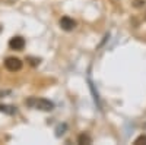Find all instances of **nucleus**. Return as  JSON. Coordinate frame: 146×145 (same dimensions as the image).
<instances>
[{"mask_svg": "<svg viewBox=\"0 0 146 145\" xmlns=\"http://www.w3.org/2000/svg\"><path fill=\"white\" fill-rule=\"evenodd\" d=\"M25 103L31 108H36V110H41V112H51L54 108L53 101L47 100V98H40V97H29Z\"/></svg>", "mask_w": 146, "mask_h": 145, "instance_id": "1", "label": "nucleus"}, {"mask_svg": "<svg viewBox=\"0 0 146 145\" xmlns=\"http://www.w3.org/2000/svg\"><path fill=\"white\" fill-rule=\"evenodd\" d=\"M5 67L9 72H18L22 69V60L18 57H7L5 60Z\"/></svg>", "mask_w": 146, "mask_h": 145, "instance_id": "2", "label": "nucleus"}, {"mask_svg": "<svg viewBox=\"0 0 146 145\" xmlns=\"http://www.w3.org/2000/svg\"><path fill=\"white\" fill-rule=\"evenodd\" d=\"M9 47L12 48V50H16V51L23 50V47H25V38L19 37V35H16V37H12V38L9 40Z\"/></svg>", "mask_w": 146, "mask_h": 145, "instance_id": "3", "label": "nucleus"}, {"mask_svg": "<svg viewBox=\"0 0 146 145\" xmlns=\"http://www.w3.org/2000/svg\"><path fill=\"white\" fill-rule=\"evenodd\" d=\"M60 27H62V29H64V31H73L76 28V21L69 18V16H63L62 19H60Z\"/></svg>", "mask_w": 146, "mask_h": 145, "instance_id": "4", "label": "nucleus"}, {"mask_svg": "<svg viewBox=\"0 0 146 145\" xmlns=\"http://www.w3.org/2000/svg\"><path fill=\"white\" fill-rule=\"evenodd\" d=\"M0 112H2V113H6V114H9V116H12V114L16 113V107L9 106V104H0Z\"/></svg>", "mask_w": 146, "mask_h": 145, "instance_id": "5", "label": "nucleus"}, {"mask_svg": "<svg viewBox=\"0 0 146 145\" xmlns=\"http://www.w3.org/2000/svg\"><path fill=\"white\" fill-rule=\"evenodd\" d=\"M78 144H92V138L86 134H80L78 136Z\"/></svg>", "mask_w": 146, "mask_h": 145, "instance_id": "6", "label": "nucleus"}, {"mask_svg": "<svg viewBox=\"0 0 146 145\" xmlns=\"http://www.w3.org/2000/svg\"><path fill=\"white\" fill-rule=\"evenodd\" d=\"M135 145H139V144H146V135H140L135 139V142H133Z\"/></svg>", "mask_w": 146, "mask_h": 145, "instance_id": "7", "label": "nucleus"}, {"mask_svg": "<svg viewBox=\"0 0 146 145\" xmlns=\"http://www.w3.org/2000/svg\"><path fill=\"white\" fill-rule=\"evenodd\" d=\"M142 3H145V0H135V5H133V6H135V7H140Z\"/></svg>", "mask_w": 146, "mask_h": 145, "instance_id": "8", "label": "nucleus"}, {"mask_svg": "<svg viewBox=\"0 0 146 145\" xmlns=\"http://www.w3.org/2000/svg\"><path fill=\"white\" fill-rule=\"evenodd\" d=\"M145 21H146V13H145Z\"/></svg>", "mask_w": 146, "mask_h": 145, "instance_id": "9", "label": "nucleus"}]
</instances>
